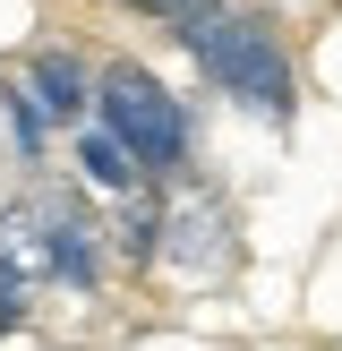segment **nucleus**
<instances>
[{
	"label": "nucleus",
	"instance_id": "nucleus-5",
	"mask_svg": "<svg viewBox=\"0 0 342 351\" xmlns=\"http://www.w3.org/2000/svg\"><path fill=\"white\" fill-rule=\"evenodd\" d=\"M9 77L34 95V112H43L51 129H77V120H94V69H86L77 51L43 43V51H26V60L9 69Z\"/></svg>",
	"mask_w": 342,
	"mask_h": 351
},
{
	"label": "nucleus",
	"instance_id": "nucleus-7",
	"mask_svg": "<svg viewBox=\"0 0 342 351\" xmlns=\"http://www.w3.org/2000/svg\"><path fill=\"white\" fill-rule=\"evenodd\" d=\"M0 120H9V146H17V163H43V146H51V120L43 112H34V95H26V86H17V77H0Z\"/></svg>",
	"mask_w": 342,
	"mask_h": 351
},
{
	"label": "nucleus",
	"instance_id": "nucleus-4",
	"mask_svg": "<svg viewBox=\"0 0 342 351\" xmlns=\"http://www.w3.org/2000/svg\"><path fill=\"white\" fill-rule=\"evenodd\" d=\"M163 257H171V266H188V274H222V266L239 257L231 206H222L214 189H180V197L163 206Z\"/></svg>",
	"mask_w": 342,
	"mask_h": 351
},
{
	"label": "nucleus",
	"instance_id": "nucleus-6",
	"mask_svg": "<svg viewBox=\"0 0 342 351\" xmlns=\"http://www.w3.org/2000/svg\"><path fill=\"white\" fill-rule=\"evenodd\" d=\"M77 180L103 189V197H129V189H146V171H137V154L120 146L103 120H77Z\"/></svg>",
	"mask_w": 342,
	"mask_h": 351
},
{
	"label": "nucleus",
	"instance_id": "nucleus-1",
	"mask_svg": "<svg viewBox=\"0 0 342 351\" xmlns=\"http://www.w3.org/2000/svg\"><path fill=\"white\" fill-rule=\"evenodd\" d=\"M171 34H180V51L205 69V86L231 95L239 112H256V120H291L300 112V69H291V43H282V26H274L265 9L214 0V9L180 17Z\"/></svg>",
	"mask_w": 342,
	"mask_h": 351
},
{
	"label": "nucleus",
	"instance_id": "nucleus-8",
	"mask_svg": "<svg viewBox=\"0 0 342 351\" xmlns=\"http://www.w3.org/2000/svg\"><path fill=\"white\" fill-rule=\"evenodd\" d=\"M129 9H146L154 26H180V17H197V9H214V0H129Z\"/></svg>",
	"mask_w": 342,
	"mask_h": 351
},
{
	"label": "nucleus",
	"instance_id": "nucleus-3",
	"mask_svg": "<svg viewBox=\"0 0 342 351\" xmlns=\"http://www.w3.org/2000/svg\"><path fill=\"white\" fill-rule=\"evenodd\" d=\"M0 257L17 274H43V283L103 291V232L86 215V197H26L17 215H0Z\"/></svg>",
	"mask_w": 342,
	"mask_h": 351
},
{
	"label": "nucleus",
	"instance_id": "nucleus-2",
	"mask_svg": "<svg viewBox=\"0 0 342 351\" xmlns=\"http://www.w3.org/2000/svg\"><path fill=\"white\" fill-rule=\"evenodd\" d=\"M94 120L137 154L146 180H163V189L188 180V163H197L188 112H180V95H171L146 60H103V69H94Z\"/></svg>",
	"mask_w": 342,
	"mask_h": 351
}]
</instances>
